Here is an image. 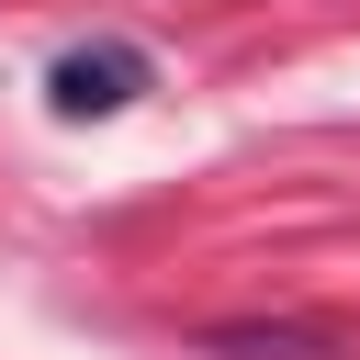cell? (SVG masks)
<instances>
[{
	"label": "cell",
	"mask_w": 360,
	"mask_h": 360,
	"mask_svg": "<svg viewBox=\"0 0 360 360\" xmlns=\"http://www.w3.org/2000/svg\"><path fill=\"white\" fill-rule=\"evenodd\" d=\"M146 90H158V56H146V45H124V34L68 45V56L45 68V112H56V124H112V112H135Z\"/></svg>",
	"instance_id": "6da1fadb"
}]
</instances>
